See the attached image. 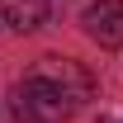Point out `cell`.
Returning a JSON list of instances; mask_svg holds the SVG:
<instances>
[{
	"label": "cell",
	"mask_w": 123,
	"mask_h": 123,
	"mask_svg": "<svg viewBox=\"0 0 123 123\" xmlns=\"http://www.w3.org/2000/svg\"><path fill=\"white\" fill-rule=\"evenodd\" d=\"M90 99V76L71 57H43L14 90L19 123H66Z\"/></svg>",
	"instance_id": "6da1fadb"
},
{
	"label": "cell",
	"mask_w": 123,
	"mask_h": 123,
	"mask_svg": "<svg viewBox=\"0 0 123 123\" xmlns=\"http://www.w3.org/2000/svg\"><path fill=\"white\" fill-rule=\"evenodd\" d=\"M80 24L99 47H123V0H95L80 14Z\"/></svg>",
	"instance_id": "7a4b0ae2"
},
{
	"label": "cell",
	"mask_w": 123,
	"mask_h": 123,
	"mask_svg": "<svg viewBox=\"0 0 123 123\" xmlns=\"http://www.w3.org/2000/svg\"><path fill=\"white\" fill-rule=\"evenodd\" d=\"M47 10H52V0H0V24H10L19 33H33V29H43Z\"/></svg>",
	"instance_id": "3957f363"
}]
</instances>
